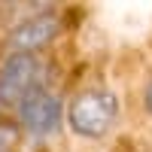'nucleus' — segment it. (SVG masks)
Listing matches in <instances>:
<instances>
[{"label": "nucleus", "mask_w": 152, "mask_h": 152, "mask_svg": "<svg viewBox=\"0 0 152 152\" xmlns=\"http://www.w3.org/2000/svg\"><path fill=\"white\" fill-rule=\"evenodd\" d=\"M119 104L110 91H100V88H91V91H82L79 97H73L70 104V128L82 137H104L113 122H116Z\"/></svg>", "instance_id": "f257e3e1"}, {"label": "nucleus", "mask_w": 152, "mask_h": 152, "mask_svg": "<svg viewBox=\"0 0 152 152\" xmlns=\"http://www.w3.org/2000/svg\"><path fill=\"white\" fill-rule=\"evenodd\" d=\"M40 82V61L31 52H15L6 58L0 70V100L3 104H21L31 91H37Z\"/></svg>", "instance_id": "f03ea898"}, {"label": "nucleus", "mask_w": 152, "mask_h": 152, "mask_svg": "<svg viewBox=\"0 0 152 152\" xmlns=\"http://www.w3.org/2000/svg\"><path fill=\"white\" fill-rule=\"evenodd\" d=\"M21 113V125L37 137H46V134H55L58 131V122H61V100L55 94H49L46 88H37L28 97L18 104Z\"/></svg>", "instance_id": "7ed1b4c3"}, {"label": "nucleus", "mask_w": 152, "mask_h": 152, "mask_svg": "<svg viewBox=\"0 0 152 152\" xmlns=\"http://www.w3.org/2000/svg\"><path fill=\"white\" fill-rule=\"evenodd\" d=\"M55 34H58V18L55 15H37V18H28L15 28L12 46L18 52H31V49H40L43 43H49Z\"/></svg>", "instance_id": "20e7f679"}, {"label": "nucleus", "mask_w": 152, "mask_h": 152, "mask_svg": "<svg viewBox=\"0 0 152 152\" xmlns=\"http://www.w3.org/2000/svg\"><path fill=\"white\" fill-rule=\"evenodd\" d=\"M15 143H18V131L12 128V125L0 122V152H12Z\"/></svg>", "instance_id": "39448f33"}, {"label": "nucleus", "mask_w": 152, "mask_h": 152, "mask_svg": "<svg viewBox=\"0 0 152 152\" xmlns=\"http://www.w3.org/2000/svg\"><path fill=\"white\" fill-rule=\"evenodd\" d=\"M146 107L152 110V82H149V88H146Z\"/></svg>", "instance_id": "423d86ee"}]
</instances>
